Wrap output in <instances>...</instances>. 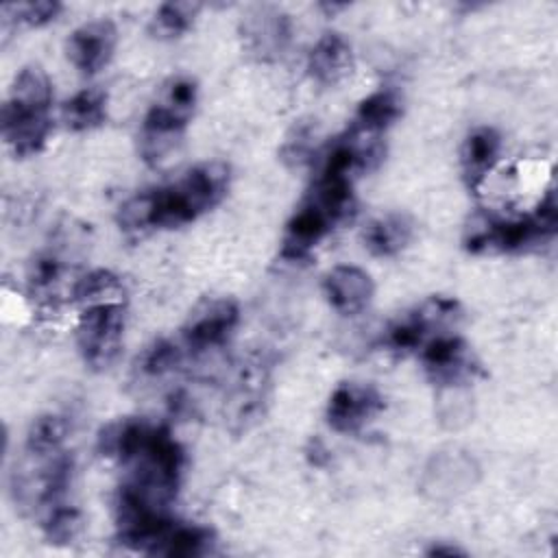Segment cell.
<instances>
[{
    "label": "cell",
    "mask_w": 558,
    "mask_h": 558,
    "mask_svg": "<svg viewBox=\"0 0 558 558\" xmlns=\"http://www.w3.org/2000/svg\"><path fill=\"white\" fill-rule=\"evenodd\" d=\"M558 207L554 190H547L538 207L521 218H499L493 214H477L471 218L464 244L473 253L482 251H521L534 242L547 240L556 233Z\"/></svg>",
    "instance_id": "3957f363"
},
{
    "label": "cell",
    "mask_w": 558,
    "mask_h": 558,
    "mask_svg": "<svg viewBox=\"0 0 558 558\" xmlns=\"http://www.w3.org/2000/svg\"><path fill=\"white\" fill-rule=\"evenodd\" d=\"M9 100L33 105V107H46L50 109L52 102V85L48 74L39 65H26L20 70V74L13 81Z\"/></svg>",
    "instance_id": "7402d4cb"
},
{
    "label": "cell",
    "mask_w": 558,
    "mask_h": 558,
    "mask_svg": "<svg viewBox=\"0 0 558 558\" xmlns=\"http://www.w3.org/2000/svg\"><path fill=\"white\" fill-rule=\"evenodd\" d=\"M122 294H124V288L120 279L105 268L87 272L74 286V299L83 307L98 305V303H122Z\"/></svg>",
    "instance_id": "ffe728a7"
},
{
    "label": "cell",
    "mask_w": 558,
    "mask_h": 558,
    "mask_svg": "<svg viewBox=\"0 0 558 558\" xmlns=\"http://www.w3.org/2000/svg\"><path fill=\"white\" fill-rule=\"evenodd\" d=\"M242 39L251 54L272 61L286 52L292 39V22L277 7H255L242 20Z\"/></svg>",
    "instance_id": "30bf717a"
},
{
    "label": "cell",
    "mask_w": 558,
    "mask_h": 558,
    "mask_svg": "<svg viewBox=\"0 0 558 558\" xmlns=\"http://www.w3.org/2000/svg\"><path fill=\"white\" fill-rule=\"evenodd\" d=\"M214 536L203 525L177 523L172 521L168 530L157 541L153 556H170V558H194L211 551Z\"/></svg>",
    "instance_id": "2e32d148"
},
{
    "label": "cell",
    "mask_w": 558,
    "mask_h": 558,
    "mask_svg": "<svg viewBox=\"0 0 558 558\" xmlns=\"http://www.w3.org/2000/svg\"><path fill=\"white\" fill-rule=\"evenodd\" d=\"M116 41L118 31L111 20L85 22L68 37V59L83 74H96L109 63L116 50Z\"/></svg>",
    "instance_id": "7c38bea8"
},
{
    "label": "cell",
    "mask_w": 558,
    "mask_h": 558,
    "mask_svg": "<svg viewBox=\"0 0 558 558\" xmlns=\"http://www.w3.org/2000/svg\"><path fill=\"white\" fill-rule=\"evenodd\" d=\"M384 410V399L373 386L344 381L338 384L327 403V421L340 434L360 432Z\"/></svg>",
    "instance_id": "ba28073f"
},
{
    "label": "cell",
    "mask_w": 558,
    "mask_h": 558,
    "mask_svg": "<svg viewBox=\"0 0 558 558\" xmlns=\"http://www.w3.org/2000/svg\"><path fill=\"white\" fill-rule=\"evenodd\" d=\"M181 349L170 340H155L140 357V371L150 377H159L170 373L181 364Z\"/></svg>",
    "instance_id": "484cf974"
},
{
    "label": "cell",
    "mask_w": 558,
    "mask_h": 558,
    "mask_svg": "<svg viewBox=\"0 0 558 558\" xmlns=\"http://www.w3.org/2000/svg\"><path fill=\"white\" fill-rule=\"evenodd\" d=\"M196 94V83L187 76L170 78L159 89L140 133V148L146 161H159L174 148L194 113Z\"/></svg>",
    "instance_id": "277c9868"
},
{
    "label": "cell",
    "mask_w": 558,
    "mask_h": 558,
    "mask_svg": "<svg viewBox=\"0 0 558 558\" xmlns=\"http://www.w3.org/2000/svg\"><path fill=\"white\" fill-rule=\"evenodd\" d=\"M401 116V98L395 89H377L366 96L353 118V129L381 135Z\"/></svg>",
    "instance_id": "ac0fdd59"
},
{
    "label": "cell",
    "mask_w": 558,
    "mask_h": 558,
    "mask_svg": "<svg viewBox=\"0 0 558 558\" xmlns=\"http://www.w3.org/2000/svg\"><path fill=\"white\" fill-rule=\"evenodd\" d=\"M410 235L412 227L408 218L399 214H388L371 220L362 233V240L368 253L377 257H390L397 255L410 242Z\"/></svg>",
    "instance_id": "e0dca14e"
},
{
    "label": "cell",
    "mask_w": 558,
    "mask_h": 558,
    "mask_svg": "<svg viewBox=\"0 0 558 558\" xmlns=\"http://www.w3.org/2000/svg\"><path fill=\"white\" fill-rule=\"evenodd\" d=\"M323 288L331 307L344 316L360 314L371 303L375 290L371 275L349 264L331 268L323 281Z\"/></svg>",
    "instance_id": "4fadbf2b"
},
{
    "label": "cell",
    "mask_w": 558,
    "mask_h": 558,
    "mask_svg": "<svg viewBox=\"0 0 558 558\" xmlns=\"http://www.w3.org/2000/svg\"><path fill=\"white\" fill-rule=\"evenodd\" d=\"M48 111L50 109L46 107L22 105L7 98V102L2 105L0 126L4 142L17 157H28L44 148L52 129Z\"/></svg>",
    "instance_id": "52a82bcc"
},
{
    "label": "cell",
    "mask_w": 558,
    "mask_h": 558,
    "mask_svg": "<svg viewBox=\"0 0 558 558\" xmlns=\"http://www.w3.org/2000/svg\"><path fill=\"white\" fill-rule=\"evenodd\" d=\"M501 150V137L490 126H480L471 131L462 144L460 161L462 172L471 190H477L486 174L495 168Z\"/></svg>",
    "instance_id": "9a60e30c"
},
{
    "label": "cell",
    "mask_w": 558,
    "mask_h": 558,
    "mask_svg": "<svg viewBox=\"0 0 558 558\" xmlns=\"http://www.w3.org/2000/svg\"><path fill=\"white\" fill-rule=\"evenodd\" d=\"M68 434V423L59 414H41L33 421L26 434V449L31 456L44 458L61 451Z\"/></svg>",
    "instance_id": "44dd1931"
},
{
    "label": "cell",
    "mask_w": 558,
    "mask_h": 558,
    "mask_svg": "<svg viewBox=\"0 0 558 558\" xmlns=\"http://www.w3.org/2000/svg\"><path fill=\"white\" fill-rule=\"evenodd\" d=\"M63 122L72 131H92L107 118V96L98 87H85L76 92L63 105Z\"/></svg>",
    "instance_id": "d6986e66"
},
{
    "label": "cell",
    "mask_w": 558,
    "mask_h": 558,
    "mask_svg": "<svg viewBox=\"0 0 558 558\" xmlns=\"http://www.w3.org/2000/svg\"><path fill=\"white\" fill-rule=\"evenodd\" d=\"M353 68V52L349 41L338 33H325L307 54V70L320 85H336Z\"/></svg>",
    "instance_id": "5bb4252c"
},
{
    "label": "cell",
    "mask_w": 558,
    "mask_h": 558,
    "mask_svg": "<svg viewBox=\"0 0 558 558\" xmlns=\"http://www.w3.org/2000/svg\"><path fill=\"white\" fill-rule=\"evenodd\" d=\"M41 527H44V534L50 543L65 545V543H72L74 536L78 534L81 517L74 508H70L65 504H57V506L46 510Z\"/></svg>",
    "instance_id": "cb8c5ba5"
},
{
    "label": "cell",
    "mask_w": 558,
    "mask_h": 558,
    "mask_svg": "<svg viewBox=\"0 0 558 558\" xmlns=\"http://www.w3.org/2000/svg\"><path fill=\"white\" fill-rule=\"evenodd\" d=\"M421 357L429 379L440 386L462 384L464 379L473 377L477 368L471 360V353L464 340L447 331L427 340L421 349Z\"/></svg>",
    "instance_id": "8fae6325"
},
{
    "label": "cell",
    "mask_w": 558,
    "mask_h": 558,
    "mask_svg": "<svg viewBox=\"0 0 558 558\" xmlns=\"http://www.w3.org/2000/svg\"><path fill=\"white\" fill-rule=\"evenodd\" d=\"M124 333L122 303H98L83 307L76 325V344L92 368H107L120 353Z\"/></svg>",
    "instance_id": "5b68a950"
},
{
    "label": "cell",
    "mask_w": 558,
    "mask_h": 558,
    "mask_svg": "<svg viewBox=\"0 0 558 558\" xmlns=\"http://www.w3.org/2000/svg\"><path fill=\"white\" fill-rule=\"evenodd\" d=\"M240 320L238 303L231 299H211L203 303L185 323L181 336L190 351H209L227 342Z\"/></svg>",
    "instance_id": "9c48e42d"
},
{
    "label": "cell",
    "mask_w": 558,
    "mask_h": 558,
    "mask_svg": "<svg viewBox=\"0 0 558 558\" xmlns=\"http://www.w3.org/2000/svg\"><path fill=\"white\" fill-rule=\"evenodd\" d=\"M2 15L4 20H11L15 24H24V26H44L48 22H52L59 11L61 4L54 0H35V2H11V4H2Z\"/></svg>",
    "instance_id": "d4e9b609"
},
{
    "label": "cell",
    "mask_w": 558,
    "mask_h": 558,
    "mask_svg": "<svg viewBox=\"0 0 558 558\" xmlns=\"http://www.w3.org/2000/svg\"><path fill=\"white\" fill-rule=\"evenodd\" d=\"M59 277H61V262L54 255L44 253L31 262L28 283L33 292H48Z\"/></svg>",
    "instance_id": "4316f807"
},
{
    "label": "cell",
    "mask_w": 558,
    "mask_h": 558,
    "mask_svg": "<svg viewBox=\"0 0 558 558\" xmlns=\"http://www.w3.org/2000/svg\"><path fill=\"white\" fill-rule=\"evenodd\" d=\"M201 4L196 2H163L153 15V31L159 37H181L198 15Z\"/></svg>",
    "instance_id": "603a6c76"
},
{
    "label": "cell",
    "mask_w": 558,
    "mask_h": 558,
    "mask_svg": "<svg viewBox=\"0 0 558 558\" xmlns=\"http://www.w3.org/2000/svg\"><path fill=\"white\" fill-rule=\"evenodd\" d=\"M353 207V181L340 177L318 174L303 205L294 211L286 225L281 257L299 262L312 253V248L349 216Z\"/></svg>",
    "instance_id": "7a4b0ae2"
},
{
    "label": "cell",
    "mask_w": 558,
    "mask_h": 558,
    "mask_svg": "<svg viewBox=\"0 0 558 558\" xmlns=\"http://www.w3.org/2000/svg\"><path fill=\"white\" fill-rule=\"evenodd\" d=\"M460 316V307L453 299L432 296L408 312L403 318L395 320L386 329V347L392 351H416L423 349L427 340L438 333H445L449 325H453Z\"/></svg>",
    "instance_id": "8992f818"
},
{
    "label": "cell",
    "mask_w": 558,
    "mask_h": 558,
    "mask_svg": "<svg viewBox=\"0 0 558 558\" xmlns=\"http://www.w3.org/2000/svg\"><path fill=\"white\" fill-rule=\"evenodd\" d=\"M229 185V168L220 161L194 166L172 185L146 190L122 203L118 225L124 233L144 235L153 229H174L216 207Z\"/></svg>",
    "instance_id": "6da1fadb"
}]
</instances>
